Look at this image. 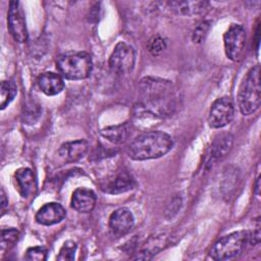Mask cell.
Instances as JSON below:
<instances>
[{
    "mask_svg": "<svg viewBox=\"0 0 261 261\" xmlns=\"http://www.w3.org/2000/svg\"><path fill=\"white\" fill-rule=\"evenodd\" d=\"M139 108L154 117H165L173 113L176 103L174 88L170 81L147 76L139 85Z\"/></svg>",
    "mask_w": 261,
    "mask_h": 261,
    "instance_id": "obj_1",
    "label": "cell"
},
{
    "mask_svg": "<svg viewBox=\"0 0 261 261\" xmlns=\"http://www.w3.org/2000/svg\"><path fill=\"white\" fill-rule=\"evenodd\" d=\"M173 146L171 137L163 132L151 130L137 136L127 146L126 152L133 160H148L164 156Z\"/></svg>",
    "mask_w": 261,
    "mask_h": 261,
    "instance_id": "obj_2",
    "label": "cell"
},
{
    "mask_svg": "<svg viewBox=\"0 0 261 261\" xmlns=\"http://www.w3.org/2000/svg\"><path fill=\"white\" fill-rule=\"evenodd\" d=\"M56 68L63 79L71 81L84 80L92 71V57L85 51L67 52L57 58Z\"/></svg>",
    "mask_w": 261,
    "mask_h": 261,
    "instance_id": "obj_3",
    "label": "cell"
},
{
    "mask_svg": "<svg viewBox=\"0 0 261 261\" xmlns=\"http://www.w3.org/2000/svg\"><path fill=\"white\" fill-rule=\"evenodd\" d=\"M260 65L253 66L243 79L238 93V105L244 115L254 113L260 106Z\"/></svg>",
    "mask_w": 261,
    "mask_h": 261,
    "instance_id": "obj_4",
    "label": "cell"
},
{
    "mask_svg": "<svg viewBox=\"0 0 261 261\" xmlns=\"http://www.w3.org/2000/svg\"><path fill=\"white\" fill-rule=\"evenodd\" d=\"M249 242L247 230H237L220 238L211 248L209 256L213 260H227L237 257Z\"/></svg>",
    "mask_w": 261,
    "mask_h": 261,
    "instance_id": "obj_5",
    "label": "cell"
},
{
    "mask_svg": "<svg viewBox=\"0 0 261 261\" xmlns=\"http://www.w3.org/2000/svg\"><path fill=\"white\" fill-rule=\"evenodd\" d=\"M135 49L124 42L118 43L109 57V66L111 70L118 74H127L132 72L135 67Z\"/></svg>",
    "mask_w": 261,
    "mask_h": 261,
    "instance_id": "obj_6",
    "label": "cell"
},
{
    "mask_svg": "<svg viewBox=\"0 0 261 261\" xmlns=\"http://www.w3.org/2000/svg\"><path fill=\"white\" fill-rule=\"evenodd\" d=\"M223 43L227 58L232 61L241 60L246 46V31L244 27L231 23L223 35Z\"/></svg>",
    "mask_w": 261,
    "mask_h": 261,
    "instance_id": "obj_7",
    "label": "cell"
},
{
    "mask_svg": "<svg viewBox=\"0 0 261 261\" xmlns=\"http://www.w3.org/2000/svg\"><path fill=\"white\" fill-rule=\"evenodd\" d=\"M234 116L233 101L229 97L216 99L209 110L208 123L213 128H220L227 125Z\"/></svg>",
    "mask_w": 261,
    "mask_h": 261,
    "instance_id": "obj_8",
    "label": "cell"
},
{
    "mask_svg": "<svg viewBox=\"0 0 261 261\" xmlns=\"http://www.w3.org/2000/svg\"><path fill=\"white\" fill-rule=\"evenodd\" d=\"M8 29L13 36L14 40L18 43H23L28 40V30L25 24L24 15L17 1H11L8 9Z\"/></svg>",
    "mask_w": 261,
    "mask_h": 261,
    "instance_id": "obj_9",
    "label": "cell"
},
{
    "mask_svg": "<svg viewBox=\"0 0 261 261\" xmlns=\"http://www.w3.org/2000/svg\"><path fill=\"white\" fill-rule=\"evenodd\" d=\"M135 224V218L132 211L121 207L113 211L109 217V228L111 233L116 237H123L128 233Z\"/></svg>",
    "mask_w": 261,
    "mask_h": 261,
    "instance_id": "obj_10",
    "label": "cell"
},
{
    "mask_svg": "<svg viewBox=\"0 0 261 261\" xmlns=\"http://www.w3.org/2000/svg\"><path fill=\"white\" fill-rule=\"evenodd\" d=\"M135 187V180L126 171H118L110 175L101 184V189L108 194H120L132 190Z\"/></svg>",
    "mask_w": 261,
    "mask_h": 261,
    "instance_id": "obj_11",
    "label": "cell"
},
{
    "mask_svg": "<svg viewBox=\"0 0 261 261\" xmlns=\"http://www.w3.org/2000/svg\"><path fill=\"white\" fill-rule=\"evenodd\" d=\"M89 151V143L86 140H76L64 143L57 151V155L62 162L71 163L82 159Z\"/></svg>",
    "mask_w": 261,
    "mask_h": 261,
    "instance_id": "obj_12",
    "label": "cell"
},
{
    "mask_svg": "<svg viewBox=\"0 0 261 261\" xmlns=\"http://www.w3.org/2000/svg\"><path fill=\"white\" fill-rule=\"evenodd\" d=\"M66 212L59 203L51 202L43 205L36 214V220L43 225H53L59 223L65 217Z\"/></svg>",
    "mask_w": 261,
    "mask_h": 261,
    "instance_id": "obj_13",
    "label": "cell"
},
{
    "mask_svg": "<svg viewBox=\"0 0 261 261\" xmlns=\"http://www.w3.org/2000/svg\"><path fill=\"white\" fill-rule=\"evenodd\" d=\"M14 181L15 189H17L22 198H29L36 193L37 184L32 169L28 167L18 168L14 173Z\"/></svg>",
    "mask_w": 261,
    "mask_h": 261,
    "instance_id": "obj_14",
    "label": "cell"
},
{
    "mask_svg": "<svg viewBox=\"0 0 261 261\" xmlns=\"http://www.w3.org/2000/svg\"><path fill=\"white\" fill-rule=\"evenodd\" d=\"M95 193L87 188H77L71 197V207L80 213L91 212L96 205Z\"/></svg>",
    "mask_w": 261,
    "mask_h": 261,
    "instance_id": "obj_15",
    "label": "cell"
},
{
    "mask_svg": "<svg viewBox=\"0 0 261 261\" xmlns=\"http://www.w3.org/2000/svg\"><path fill=\"white\" fill-rule=\"evenodd\" d=\"M38 86L47 96H54L64 89V82L59 73L47 71L39 76Z\"/></svg>",
    "mask_w": 261,
    "mask_h": 261,
    "instance_id": "obj_16",
    "label": "cell"
},
{
    "mask_svg": "<svg viewBox=\"0 0 261 261\" xmlns=\"http://www.w3.org/2000/svg\"><path fill=\"white\" fill-rule=\"evenodd\" d=\"M169 5L177 13L188 16L203 14L209 9V3L206 1H175Z\"/></svg>",
    "mask_w": 261,
    "mask_h": 261,
    "instance_id": "obj_17",
    "label": "cell"
},
{
    "mask_svg": "<svg viewBox=\"0 0 261 261\" xmlns=\"http://www.w3.org/2000/svg\"><path fill=\"white\" fill-rule=\"evenodd\" d=\"M232 146V136L229 134L221 135L219 138H217L212 146L209 153V159L207 164L211 165L217 162L218 160H221L231 149Z\"/></svg>",
    "mask_w": 261,
    "mask_h": 261,
    "instance_id": "obj_18",
    "label": "cell"
},
{
    "mask_svg": "<svg viewBox=\"0 0 261 261\" xmlns=\"http://www.w3.org/2000/svg\"><path fill=\"white\" fill-rule=\"evenodd\" d=\"M101 135L108 141L114 144H121L126 141L130 134V128L127 123L112 125L101 129Z\"/></svg>",
    "mask_w": 261,
    "mask_h": 261,
    "instance_id": "obj_19",
    "label": "cell"
},
{
    "mask_svg": "<svg viewBox=\"0 0 261 261\" xmlns=\"http://www.w3.org/2000/svg\"><path fill=\"white\" fill-rule=\"evenodd\" d=\"M164 236H158L157 238L151 239L149 240L144 247L142 248V250L140 251V253H138V255L136 257H134V259H151L153 257V255H155L158 251L161 250L163 244H164Z\"/></svg>",
    "mask_w": 261,
    "mask_h": 261,
    "instance_id": "obj_20",
    "label": "cell"
},
{
    "mask_svg": "<svg viewBox=\"0 0 261 261\" xmlns=\"http://www.w3.org/2000/svg\"><path fill=\"white\" fill-rule=\"evenodd\" d=\"M41 106L34 100H29L24 103L21 112V118L23 123L33 124L38 121L41 116Z\"/></svg>",
    "mask_w": 261,
    "mask_h": 261,
    "instance_id": "obj_21",
    "label": "cell"
},
{
    "mask_svg": "<svg viewBox=\"0 0 261 261\" xmlns=\"http://www.w3.org/2000/svg\"><path fill=\"white\" fill-rule=\"evenodd\" d=\"M17 93V88L14 82L12 81H3L1 82L0 88V106L3 110L15 97Z\"/></svg>",
    "mask_w": 261,
    "mask_h": 261,
    "instance_id": "obj_22",
    "label": "cell"
},
{
    "mask_svg": "<svg viewBox=\"0 0 261 261\" xmlns=\"http://www.w3.org/2000/svg\"><path fill=\"white\" fill-rule=\"evenodd\" d=\"M76 251V243L73 241H67L61 247L58 256L56 257L59 261H72Z\"/></svg>",
    "mask_w": 261,
    "mask_h": 261,
    "instance_id": "obj_23",
    "label": "cell"
},
{
    "mask_svg": "<svg viewBox=\"0 0 261 261\" xmlns=\"http://www.w3.org/2000/svg\"><path fill=\"white\" fill-rule=\"evenodd\" d=\"M209 29H210V22H209V21L204 20V21L200 22V23L195 28V30H194V32H193V36H192L193 42H194V43H197V44L202 43V42L205 40V38H206V36H207V34H208Z\"/></svg>",
    "mask_w": 261,
    "mask_h": 261,
    "instance_id": "obj_24",
    "label": "cell"
},
{
    "mask_svg": "<svg viewBox=\"0 0 261 261\" xmlns=\"http://www.w3.org/2000/svg\"><path fill=\"white\" fill-rule=\"evenodd\" d=\"M47 258V249L44 247H32L25 252L24 259L30 261H43Z\"/></svg>",
    "mask_w": 261,
    "mask_h": 261,
    "instance_id": "obj_25",
    "label": "cell"
},
{
    "mask_svg": "<svg viewBox=\"0 0 261 261\" xmlns=\"http://www.w3.org/2000/svg\"><path fill=\"white\" fill-rule=\"evenodd\" d=\"M166 48L164 39L158 35L153 36L148 42V49L152 55H159Z\"/></svg>",
    "mask_w": 261,
    "mask_h": 261,
    "instance_id": "obj_26",
    "label": "cell"
},
{
    "mask_svg": "<svg viewBox=\"0 0 261 261\" xmlns=\"http://www.w3.org/2000/svg\"><path fill=\"white\" fill-rule=\"evenodd\" d=\"M18 239V231L14 228L2 229L1 231V248L5 249L7 246H12Z\"/></svg>",
    "mask_w": 261,
    "mask_h": 261,
    "instance_id": "obj_27",
    "label": "cell"
},
{
    "mask_svg": "<svg viewBox=\"0 0 261 261\" xmlns=\"http://www.w3.org/2000/svg\"><path fill=\"white\" fill-rule=\"evenodd\" d=\"M7 205H8V201L6 200V195H5V193H4L3 189H2V190H1V206H2V213H4L5 208L7 207Z\"/></svg>",
    "mask_w": 261,
    "mask_h": 261,
    "instance_id": "obj_28",
    "label": "cell"
},
{
    "mask_svg": "<svg viewBox=\"0 0 261 261\" xmlns=\"http://www.w3.org/2000/svg\"><path fill=\"white\" fill-rule=\"evenodd\" d=\"M254 191H255V194L257 196H259V194H260V176H258L255 181V190Z\"/></svg>",
    "mask_w": 261,
    "mask_h": 261,
    "instance_id": "obj_29",
    "label": "cell"
}]
</instances>
